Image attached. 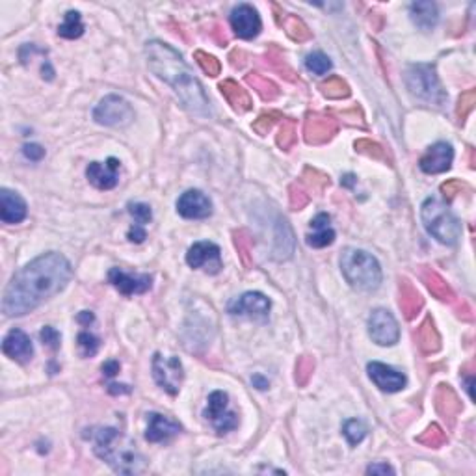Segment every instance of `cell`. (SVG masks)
<instances>
[{"label": "cell", "mask_w": 476, "mask_h": 476, "mask_svg": "<svg viewBox=\"0 0 476 476\" xmlns=\"http://www.w3.org/2000/svg\"><path fill=\"white\" fill-rule=\"evenodd\" d=\"M368 335L379 346H393L400 339L397 318L385 309H376L368 318Z\"/></svg>", "instance_id": "30bf717a"}, {"label": "cell", "mask_w": 476, "mask_h": 476, "mask_svg": "<svg viewBox=\"0 0 476 476\" xmlns=\"http://www.w3.org/2000/svg\"><path fill=\"white\" fill-rule=\"evenodd\" d=\"M342 432H344V435H346V439H348L350 445L355 446V445H359L361 441L365 439L366 426L361 421H357V419H350V421L344 422Z\"/></svg>", "instance_id": "60d3db41"}, {"label": "cell", "mask_w": 476, "mask_h": 476, "mask_svg": "<svg viewBox=\"0 0 476 476\" xmlns=\"http://www.w3.org/2000/svg\"><path fill=\"white\" fill-rule=\"evenodd\" d=\"M79 320H80V322H84V324L93 322V315H92V313L84 311V313H82V315H80V317H79Z\"/></svg>", "instance_id": "680465c9"}, {"label": "cell", "mask_w": 476, "mask_h": 476, "mask_svg": "<svg viewBox=\"0 0 476 476\" xmlns=\"http://www.w3.org/2000/svg\"><path fill=\"white\" fill-rule=\"evenodd\" d=\"M354 183H355L354 175H346V177H344V184H346V186H352Z\"/></svg>", "instance_id": "94428289"}, {"label": "cell", "mask_w": 476, "mask_h": 476, "mask_svg": "<svg viewBox=\"0 0 476 476\" xmlns=\"http://www.w3.org/2000/svg\"><path fill=\"white\" fill-rule=\"evenodd\" d=\"M341 270L350 287L361 292H373L381 283V268L376 257L363 250L348 248L342 251Z\"/></svg>", "instance_id": "277c9868"}, {"label": "cell", "mask_w": 476, "mask_h": 476, "mask_svg": "<svg viewBox=\"0 0 476 476\" xmlns=\"http://www.w3.org/2000/svg\"><path fill=\"white\" fill-rule=\"evenodd\" d=\"M320 92L324 97L328 99H346L350 97V86L339 77H330L328 80H324L320 84Z\"/></svg>", "instance_id": "e575fe53"}, {"label": "cell", "mask_w": 476, "mask_h": 476, "mask_svg": "<svg viewBox=\"0 0 476 476\" xmlns=\"http://www.w3.org/2000/svg\"><path fill=\"white\" fill-rule=\"evenodd\" d=\"M288 201H290V208L292 210H301L309 203V194L307 190L304 188L301 183H294L290 184L288 188Z\"/></svg>", "instance_id": "f6af8a7d"}, {"label": "cell", "mask_w": 476, "mask_h": 476, "mask_svg": "<svg viewBox=\"0 0 476 476\" xmlns=\"http://www.w3.org/2000/svg\"><path fill=\"white\" fill-rule=\"evenodd\" d=\"M23 153H25L26 159L37 162V160H41L45 157V149L41 146H37V143H30V146H25Z\"/></svg>", "instance_id": "816d5d0a"}, {"label": "cell", "mask_w": 476, "mask_h": 476, "mask_svg": "<svg viewBox=\"0 0 476 476\" xmlns=\"http://www.w3.org/2000/svg\"><path fill=\"white\" fill-rule=\"evenodd\" d=\"M339 130V121L333 116L326 114H307L304 135L306 141L311 146H322L337 135Z\"/></svg>", "instance_id": "8fae6325"}, {"label": "cell", "mask_w": 476, "mask_h": 476, "mask_svg": "<svg viewBox=\"0 0 476 476\" xmlns=\"http://www.w3.org/2000/svg\"><path fill=\"white\" fill-rule=\"evenodd\" d=\"M2 352L17 363H28L34 355V346H32L30 337L26 335L25 331L12 330L4 337Z\"/></svg>", "instance_id": "44dd1931"}, {"label": "cell", "mask_w": 476, "mask_h": 476, "mask_svg": "<svg viewBox=\"0 0 476 476\" xmlns=\"http://www.w3.org/2000/svg\"><path fill=\"white\" fill-rule=\"evenodd\" d=\"M71 275V264L63 255L56 251L39 255L13 275L4 292L2 311L6 317H23L32 313L43 301L68 287Z\"/></svg>", "instance_id": "6da1fadb"}, {"label": "cell", "mask_w": 476, "mask_h": 476, "mask_svg": "<svg viewBox=\"0 0 476 476\" xmlns=\"http://www.w3.org/2000/svg\"><path fill=\"white\" fill-rule=\"evenodd\" d=\"M203 417L212 424L218 434H227L238 426V415L229 408V395L224 391H214L208 397Z\"/></svg>", "instance_id": "ba28073f"}, {"label": "cell", "mask_w": 476, "mask_h": 476, "mask_svg": "<svg viewBox=\"0 0 476 476\" xmlns=\"http://www.w3.org/2000/svg\"><path fill=\"white\" fill-rule=\"evenodd\" d=\"M221 95L226 97V101L231 104L232 110H237L238 114H244V112H250L253 103H251V97L248 95L242 86H238V82L227 79L220 84Z\"/></svg>", "instance_id": "d4e9b609"}, {"label": "cell", "mask_w": 476, "mask_h": 476, "mask_svg": "<svg viewBox=\"0 0 476 476\" xmlns=\"http://www.w3.org/2000/svg\"><path fill=\"white\" fill-rule=\"evenodd\" d=\"M452 160H454V149H452L450 143L437 141L424 153L419 166H421V170L424 173L435 175V173H443V171L450 170Z\"/></svg>", "instance_id": "ac0fdd59"}, {"label": "cell", "mask_w": 476, "mask_h": 476, "mask_svg": "<svg viewBox=\"0 0 476 476\" xmlns=\"http://www.w3.org/2000/svg\"><path fill=\"white\" fill-rule=\"evenodd\" d=\"M415 339L422 354H435L441 350L439 331L435 328L432 317H426L422 320V324L415 331Z\"/></svg>", "instance_id": "484cf974"}, {"label": "cell", "mask_w": 476, "mask_h": 476, "mask_svg": "<svg viewBox=\"0 0 476 476\" xmlns=\"http://www.w3.org/2000/svg\"><path fill=\"white\" fill-rule=\"evenodd\" d=\"M253 381L259 385V389H266V387H268V381H264V379H261L259 376H255V378H253Z\"/></svg>", "instance_id": "91938a15"}, {"label": "cell", "mask_w": 476, "mask_h": 476, "mask_svg": "<svg viewBox=\"0 0 476 476\" xmlns=\"http://www.w3.org/2000/svg\"><path fill=\"white\" fill-rule=\"evenodd\" d=\"M301 183L313 188V192H322L326 186H330V177L324 175L318 170H313V168H306L304 173H301Z\"/></svg>", "instance_id": "f35d334b"}, {"label": "cell", "mask_w": 476, "mask_h": 476, "mask_svg": "<svg viewBox=\"0 0 476 476\" xmlns=\"http://www.w3.org/2000/svg\"><path fill=\"white\" fill-rule=\"evenodd\" d=\"M79 348L82 357H93L99 350V339L90 331H82L79 335Z\"/></svg>", "instance_id": "bcb514c9"}, {"label": "cell", "mask_w": 476, "mask_h": 476, "mask_svg": "<svg viewBox=\"0 0 476 476\" xmlns=\"http://www.w3.org/2000/svg\"><path fill=\"white\" fill-rule=\"evenodd\" d=\"M194 58H196V61L199 63V68L205 71V73L208 75V77H218V75L221 73V66L220 61L216 60L212 54H208V52H203V50H196V54H194Z\"/></svg>", "instance_id": "ee69618b"}, {"label": "cell", "mask_w": 476, "mask_h": 476, "mask_svg": "<svg viewBox=\"0 0 476 476\" xmlns=\"http://www.w3.org/2000/svg\"><path fill=\"white\" fill-rule=\"evenodd\" d=\"M177 212L188 220H205L212 214V201L199 190H188L179 197Z\"/></svg>", "instance_id": "5bb4252c"}, {"label": "cell", "mask_w": 476, "mask_h": 476, "mask_svg": "<svg viewBox=\"0 0 476 476\" xmlns=\"http://www.w3.org/2000/svg\"><path fill=\"white\" fill-rule=\"evenodd\" d=\"M127 237H128V240H130V242H136V244H140V242H143V240H146V238H147L146 227L135 224V226L130 227V231H128Z\"/></svg>", "instance_id": "f5cc1de1"}, {"label": "cell", "mask_w": 476, "mask_h": 476, "mask_svg": "<svg viewBox=\"0 0 476 476\" xmlns=\"http://www.w3.org/2000/svg\"><path fill=\"white\" fill-rule=\"evenodd\" d=\"M108 391H110L112 395H123V393H130V387H128V385L112 384L108 385Z\"/></svg>", "instance_id": "6f0895ef"}, {"label": "cell", "mask_w": 476, "mask_h": 476, "mask_svg": "<svg viewBox=\"0 0 476 476\" xmlns=\"http://www.w3.org/2000/svg\"><path fill=\"white\" fill-rule=\"evenodd\" d=\"M119 363L117 361H114V359H110V361H106L103 365V374L106 376V378H112V376H116L117 373H119Z\"/></svg>", "instance_id": "11a10c76"}, {"label": "cell", "mask_w": 476, "mask_h": 476, "mask_svg": "<svg viewBox=\"0 0 476 476\" xmlns=\"http://www.w3.org/2000/svg\"><path fill=\"white\" fill-rule=\"evenodd\" d=\"M342 116L352 117V119H350V123H352V125H359V127H363V125H365V123H363V116H361V112H359V108H357V106H354V108H352L350 112H342Z\"/></svg>", "instance_id": "9f6ffc18"}, {"label": "cell", "mask_w": 476, "mask_h": 476, "mask_svg": "<svg viewBox=\"0 0 476 476\" xmlns=\"http://www.w3.org/2000/svg\"><path fill=\"white\" fill-rule=\"evenodd\" d=\"M366 473H368V475H387V473L393 475L395 469H393L391 465H387V464H374L366 469Z\"/></svg>", "instance_id": "db71d44e"}, {"label": "cell", "mask_w": 476, "mask_h": 476, "mask_svg": "<svg viewBox=\"0 0 476 476\" xmlns=\"http://www.w3.org/2000/svg\"><path fill=\"white\" fill-rule=\"evenodd\" d=\"M179 432H181V424L170 419V417L160 415V413H149L147 415L146 439L149 443H168Z\"/></svg>", "instance_id": "ffe728a7"}, {"label": "cell", "mask_w": 476, "mask_h": 476, "mask_svg": "<svg viewBox=\"0 0 476 476\" xmlns=\"http://www.w3.org/2000/svg\"><path fill=\"white\" fill-rule=\"evenodd\" d=\"M475 104H476L475 90H467V92H464L462 95H459L458 106H456V116H458L459 123L465 121V119L469 117L470 112L475 110Z\"/></svg>", "instance_id": "b9f144b4"}, {"label": "cell", "mask_w": 476, "mask_h": 476, "mask_svg": "<svg viewBox=\"0 0 476 476\" xmlns=\"http://www.w3.org/2000/svg\"><path fill=\"white\" fill-rule=\"evenodd\" d=\"M93 119L104 127H125L135 119V110L119 95H108L95 106Z\"/></svg>", "instance_id": "52a82bcc"}, {"label": "cell", "mask_w": 476, "mask_h": 476, "mask_svg": "<svg viewBox=\"0 0 476 476\" xmlns=\"http://www.w3.org/2000/svg\"><path fill=\"white\" fill-rule=\"evenodd\" d=\"M422 224L426 227V231L432 237L441 242V244L452 246L456 244L462 235V226H459L458 218L450 212V208L439 199L430 197L422 203L421 208Z\"/></svg>", "instance_id": "5b68a950"}, {"label": "cell", "mask_w": 476, "mask_h": 476, "mask_svg": "<svg viewBox=\"0 0 476 476\" xmlns=\"http://www.w3.org/2000/svg\"><path fill=\"white\" fill-rule=\"evenodd\" d=\"M417 443H421V445L428 446V448H439V446H443L446 443V435L437 424H430V426L417 437Z\"/></svg>", "instance_id": "d590c367"}, {"label": "cell", "mask_w": 476, "mask_h": 476, "mask_svg": "<svg viewBox=\"0 0 476 476\" xmlns=\"http://www.w3.org/2000/svg\"><path fill=\"white\" fill-rule=\"evenodd\" d=\"M146 56L149 69L173 88V92L177 93L190 112L199 116L210 114L208 97L203 92L199 80L194 77L192 69L186 66L177 50L162 41H149L146 45Z\"/></svg>", "instance_id": "7a4b0ae2"}, {"label": "cell", "mask_w": 476, "mask_h": 476, "mask_svg": "<svg viewBox=\"0 0 476 476\" xmlns=\"http://www.w3.org/2000/svg\"><path fill=\"white\" fill-rule=\"evenodd\" d=\"M279 25L285 28L287 36L290 39L298 43L309 41L311 39V30L307 28V25L298 17V15H292V13H287L283 15V19H279Z\"/></svg>", "instance_id": "f546056e"}, {"label": "cell", "mask_w": 476, "mask_h": 476, "mask_svg": "<svg viewBox=\"0 0 476 476\" xmlns=\"http://www.w3.org/2000/svg\"><path fill=\"white\" fill-rule=\"evenodd\" d=\"M86 177L99 190H112L119 181V160L108 159L106 164L92 162L86 168Z\"/></svg>", "instance_id": "d6986e66"}, {"label": "cell", "mask_w": 476, "mask_h": 476, "mask_svg": "<svg viewBox=\"0 0 476 476\" xmlns=\"http://www.w3.org/2000/svg\"><path fill=\"white\" fill-rule=\"evenodd\" d=\"M421 279L428 287V290L434 294L437 299H441V301H452V299H454V290L450 288V285H448L435 270L428 268V266H422Z\"/></svg>", "instance_id": "f1b7e54d"}, {"label": "cell", "mask_w": 476, "mask_h": 476, "mask_svg": "<svg viewBox=\"0 0 476 476\" xmlns=\"http://www.w3.org/2000/svg\"><path fill=\"white\" fill-rule=\"evenodd\" d=\"M266 63H268L270 68L274 69L275 73H279L283 79L290 80V82H296L298 80V77H296V73H294V69L290 68L287 63V60L283 58V54L279 52V49H270L268 52H266Z\"/></svg>", "instance_id": "d6a6232c"}, {"label": "cell", "mask_w": 476, "mask_h": 476, "mask_svg": "<svg viewBox=\"0 0 476 476\" xmlns=\"http://www.w3.org/2000/svg\"><path fill=\"white\" fill-rule=\"evenodd\" d=\"M398 304H400L404 317L408 318V320H413L422 311L424 299H422L419 290L408 279H400V285H398Z\"/></svg>", "instance_id": "cb8c5ba5"}, {"label": "cell", "mask_w": 476, "mask_h": 476, "mask_svg": "<svg viewBox=\"0 0 476 476\" xmlns=\"http://www.w3.org/2000/svg\"><path fill=\"white\" fill-rule=\"evenodd\" d=\"M39 337H41V341H43V344H47L49 348H52V350H58L60 348V341H61V337H60V333L54 330V328H50V326H45L41 330V333H39Z\"/></svg>", "instance_id": "681fc988"}, {"label": "cell", "mask_w": 476, "mask_h": 476, "mask_svg": "<svg viewBox=\"0 0 476 476\" xmlns=\"http://www.w3.org/2000/svg\"><path fill=\"white\" fill-rule=\"evenodd\" d=\"M435 409H437V413H439L445 421H448V424H454V421H456V417L459 415V411H462V402H459L458 395L454 393V389H452L450 385H445L441 384L439 387H437V391H435Z\"/></svg>", "instance_id": "603a6c76"}, {"label": "cell", "mask_w": 476, "mask_h": 476, "mask_svg": "<svg viewBox=\"0 0 476 476\" xmlns=\"http://www.w3.org/2000/svg\"><path fill=\"white\" fill-rule=\"evenodd\" d=\"M366 370H368V376H370V379L376 384V387L385 393L402 391L404 387H406V384H408V379H406V376H404L402 373H398L393 366L384 365V363H379V361L368 363Z\"/></svg>", "instance_id": "e0dca14e"}, {"label": "cell", "mask_w": 476, "mask_h": 476, "mask_svg": "<svg viewBox=\"0 0 476 476\" xmlns=\"http://www.w3.org/2000/svg\"><path fill=\"white\" fill-rule=\"evenodd\" d=\"M296 125H294L292 119H283L279 128V135H277V146L283 149V151H288L290 147L296 143Z\"/></svg>", "instance_id": "ab89813d"}, {"label": "cell", "mask_w": 476, "mask_h": 476, "mask_svg": "<svg viewBox=\"0 0 476 476\" xmlns=\"http://www.w3.org/2000/svg\"><path fill=\"white\" fill-rule=\"evenodd\" d=\"M270 299L261 292H246L229 306V313L235 317L266 318L270 313Z\"/></svg>", "instance_id": "9a60e30c"}, {"label": "cell", "mask_w": 476, "mask_h": 476, "mask_svg": "<svg viewBox=\"0 0 476 476\" xmlns=\"http://www.w3.org/2000/svg\"><path fill=\"white\" fill-rule=\"evenodd\" d=\"M108 279L123 296L143 294L153 287V277L147 274H127L121 268H112L108 272Z\"/></svg>", "instance_id": "2e32d148"}, {"label": "cell", "mask_w": 476, "mask_h": 476, "mask_svg": "<svg viewBox=\"0 0 476 476\" xmlns=\"http://www.w3.org/2000/svg\"><path fill=\"white\" fill-rule=\"evenodd\" d=\"M84 34V25L80 19L79 12H68L66 13V21L58 26V36L66 37V39H75Z\"/></svg>", "instance_id": "836d02e7"}, {"label": "cell", "mask_w": 476, "mask_h": 476, "mask_svg": "<svg viewBox=\"0 0 476 476\" xmlns=\"http://www.w3.org/2000/svg\"><path fill=\"white\" fill-rule=\"evenodd\" d=\"M232 240H235V246H237L238 255H240V261L244 264L246 268H250L253 264V259H251V251H253V237H251L250 231L246 229H240V231L232 232Z\"/></svg>", "instance_id": "1f68e13d"}, {"label": "cell", "mask_w": 476, "mask_h": 476, "mask_svg": "<svg viewBox=\"0 0 476 476\" xmlns=\"http://www.w3.org/2000/svg\"><path fill=\"white\" fill-rule=\"evenodd\" d=\"M313 373H315V359L311 355H301L298 361H296V373H294V378H296V384L299 387H306L311 379Z\"/></svg>", "instance_id": "8d00e7d4"}, {"label": "cell", "mask_w": 476, "mask_h": 476, "mask_svg": "<svg viewBox=\"0 0 476 476\" xmlns=\"http://www.w3.org/2000/svg\"><path fill=\"white\" fill-rule=\"evenodd\" d=\"M306 68L315 75H326L331 69V61L324 52H313L306 58Z\"/></svg>", "instance_id": "7bdbcfd3"}, {"label": "cell", "mask_w": 476, "mask_h": 476, "mask_svg": "<svg viewBox=\"0 0 476 476\" xmlns=\"http://www.w3.org/2000/svg\"><path fill=\"white\" fill-rule=\"evenodd\" d=\"M464 188L465 186L462 184V181H456V179H452V181H446V183L441 184V192H443V196H445L446 199H454L456 194H459Z\"/></svg>", "instance_id": "f907efd6"}, {"label": "cell", "mask_w": 476, "mask_h": 476, "mask_svg": "<svg viewBox=\"0 0 476 476\" xmlns=\"http://www.w3.org/2000/svg\"><path fill=\"white\" fill-rule=\"evenodd\" d=\"M354 147L357 153L366 155V157H370V159H374V160H384V162H387V159H389L387 153H385L384 147L373 140H366V138H363V140L355 141Z\"/></svg>", "instance_id": "74e56055"}, {"label": "cell", "mask_w": 476, "mask_h": 476, "mask_svg": "<svg viewBox=\"0 0 476 476\" xmlns=\"http://www.w3.org/2000/svg\"><path fill=\"white\" fill-rule=\"evenodd\" d=\"M330 216L328 214H318L315 220H311V227L317 229L313 235H307V244L311 248H326L333 244L335 240V231L330 227Z\"/></svg>", "instance_id": "83f0119b"}, {"label": "cell", "mask_w": 476, "mask_h": 476, "mask_svg": "<svg viewBox=\"0 0 476 476\" xmlns=\"http://www.w3.org/2000/svg\"><path fill=\"white\" fill-rule=\"evenodd\" d=\"M409 13H411V21L424 32L435 28L439 21V13L434 2H413L409 6Z\"/></svg>", "instance_id": "4316f807"}, {"label": "cell", "mask_w": 476, "mask_h": 476, "mask_svg": "<svg viewBox=\"0 0 476 476\" xmlns=\"http://www.w3.org/2000/svg\"><path fill=\"white\" fill-rule=\"evenodd\" d=\"M279 114L277 112H270V114H263V116H259L255 119V123H253V130H255L257 135L259 136H264L268 135L270 130H272V127L275 125V121L279 119Z\"/></svg>", "instance_id": "c3c4849f"}, {"label": "cell", "mask_w": 476, "mask_h": 476, "mask_svg": "<svg viewBox=\"0 0 476 476\" xmlns=\"http://www.w3.org/2000/svg\"><path fill=\"white\" fill-rule=\"evenodd\" d=\"M128 212L135 218V224L146 227L151 218H153V212H151V207L146 205V203H128Z\"/></svg>", "instance_id": "7dc6e473"}, {"label": "cell", "mask_w": 476, "mask_h": 476, "mask_svg": "<svg viewBox=\"0 0 476 476\" xmlns=\"http://www.w3.org/2000/svg\"><path fill=\"white\" fill-rule=\"evenodd\" d=\"M93 441L95 454L119 475H138L146 469V458L136 448L135 441L116 428H99Z\"/></svg>", "instance_id": "3957f363"}, {"label": "cell", "mask_w": 476, "mask_h": 476, "mask_svg": "<svg viewBox=\"0 0 476 476\" xmlns=\"http://www.w3.org/2000/svg\"><path fill=\"white\" fill-rule=\"evenodd\" d=\"M406 86L409 93L430 106H441L446 101V93L441 86L435 69L426 63H417L406 71Z\"/></svg>", "instance_id": "8992f818"}, {"label": "cell", "mask_w": 476, "mask_h": 476, "mask_svg": "<svg viewBox=\"0 0 476 476\" xmlns=\"http://www.w3.org/2000/svg\"><path fill=\"white\" fill-rule=\"evenodd\" d=\"M229 21H231L235 34L238 37H242V39H253V37L259 36V32L263 28L259 13L250 4H238L231 12Z\"/></svg>", "instance_id": "4fadbf2b"}, {"label": "cell", "mask_w": 476, "mask_h": 476, "mask_svg": "<svg viewBox=\"0 0 476 476\" xmlns=\"http://www.w3.org/2000/svg\"><path fill=\"white\" fill-rule=\"evenodd\" d=\"M246 82L259 93V97L263 99V101H268L270 103V101H275V99L279 97V88L261 73L246 75Z\"/></svg>", "instance_id": "4dcf8cb0"}, {"label": "cell", "mask_w": 476, "mask_h": 476, "mask_svg": "<svg viewBox=\"0 0 476 476\" xmlns=\"http://www.w3.org/2000/svg\"><path fill=\"white\" fill-rule=\"evenodd\" d=\"M153 376L155 381L170 395H177L184 379L183 363L179 357H164V355L155 354L153 357Z\"/></svg>", "instance_id": "9c48e42d"}, {"label": "cell", "mask_w": 476, "mask_h": 476, "mask_svg": "<svg viewBox=\"0 0 476 476\" xmlns=\"http://www.w3.org/2000/svg\"><path fill=\"white\" fill-rule=\"evenodd\" d=\"M186 263L207 274H218L221 270V251L212 242H197L186 253Z\"/></svg>", "instance_id": "7c38bea8"}, {"label": "cell", "mask_w": 476, "mask_h": 476, "mask_svg": "<svg viewBox=\"0 0 476 476\" xmlns=\"http://www.w3.org/2000/svg\"><path fill=\"white\" fill-rule=\"evenodd\" d=\"M26 203L17 192L2 188L0 190V220L4 224H21L26 218Z\"/></svg>", "instance_id": "7402d4cb"}]
</instances>
